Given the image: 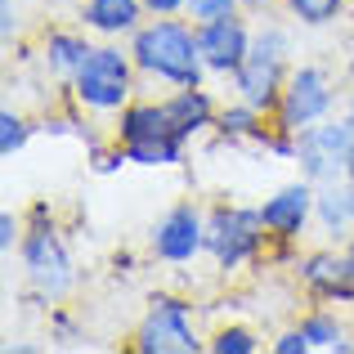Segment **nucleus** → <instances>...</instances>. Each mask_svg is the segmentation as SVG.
I'll return each mask as SVG.
<instances>
[{
    "label": "nucleus",
    "mask_w": 354,
    "mask_h": 354,
    "mask_svg": "<svg viewBox=\"0 0 354 354\" xmlns=\"http://www.w3.org/2000/svg\"><path fill=\"white\" fill-rule=\"evenodd\" d=\"M139 350L144 354H193L198 337L189 328V305L180 301H157L139 328Z\"/></svg>",
    "instance_id": "1a4fd4ad"
},
{
    "label": "nucleus",
    "mask_w": 354,
    "mask_h": 354,
    "mask_svg": "<svg viewBox=\"0 0 354 354\" xmlns=\"http://www.w3.org/2000/svg\"><path fill=\"white\" fill-rule=\"evenodd\" d=\"M130 54H135V63L144 72L171 81V86H198L202 68H207L198 36H193L189 27L171 23V18H162V23H153V27H139Z\"/></svg>",
    "instance_id": "f03ea898"
},
{
    "label": "nucleus",
    "mask_w": 354,
    "mask_h": 354,
    "mask_svg": "<svg viewBox=\"0 0 354 354\" xmlns=\"http://www.w3.org/2000/svg\"><path fill=\"white\" fill-rule=\"evenodd\" d=\"M283 54H287V36L283 32H265L256 45H251L247 63L234 72L242 104H251L256 113L278 108V99H283Z\"/></svg>",
    "instance_id": "20e7f679"
},
{
    "label": "nucleus",
    "mask_w": 354,
    "mask_h": 354,
    "mask_svg": "<svg viewBox=\"0 0 354 354\" xmlns=\"http://www.w3.org/2000/svg\"><path fill=\"white\" fill-rule=\"evenodd\" d=\"M144 9V0H90L86 5V23L95 32H130Z\"/></svg>",
    "instance_id": "4468645a"
},
{
    "label": "nucleus",
    "mask_w": 354,
    "mask_h": 354,
    "mask_svg": "<svg viewBox=\"0 0 354 354\" xmlns=\"http://www.w3.org/2000/svg\"><path fill=\"white\" fill-rule=\"evenodd\" d=\"M332 108V90L328 77L319 68H296L283 86V99H278V117H283V130H305L314 121H323Z\"/></svg>",
    "instance_id": "0eeeda50"
},
{
    "label": "nucleus",
    "mask_w": 354,
    "mask_h": 354,
    "mask_svg": "<svg viewBox=\"0 0 354 354\" xmlns=\"http://www.w3.org/2000/svg\"><path fill=\"white\" fill-rule=\"evenodd\" d=\"M14 238H18V225H14V216H0V251H14Z\"/></svg>",
    "instance_id": "b1692460"
},
{
    "label": "nucleus",
    "mask_w": 354,
    "mask_h": 354,
    "mask_svg": "<svg viewBox=\"0 0 354 354\" xmlns=\"http://www.w3.org/2000/svg\"><path fill=\"white\" fill-rule=\"evenodd\" d=\"M211 350L216 354H256V337H251L247 328H229L211 341Z\"/></svg>",
    "instance_id": "aec40b11"
},
{
    "label": "nucleus",
    "mask_w": 354,
    "mask_h": 354,
    "mask_svg": "<svg viewBox=\"0 0 354 354\" xmlns=\"http://www.w3.org/2000/svg\"><path fill=\"white\" fill-rule=\"evenodd\" d=\"M260 211H242V207H220L216 216L207 220V247L211 256L225 269H238L247 256H256L260 247Z\"/></svg>",
    "instance_id": "423d86ee"
},
{
    "label": "nucleus",
    "mask_w": 354,
    "mask_h": 354,
    "mask_svg": "<svg viewBox=\"0 0 354 354\" xmlns=\"http://www.w3.org/2000/svg\"><path fill=\"white\" fill-rule=\"evenodd\" d=\"M202 247H207V225H202V216L193 207H175L171 216L153 229V251L162 260H175V265H180V260H193Z\"/></svg>",
    "instance_id": "9b49d317"
},
{
    "label": "nucleus",
    "mask_w": 354,
    "mask_h": 354,
    "mask_svg": "<svg viewBox=\"0 0 354 354\" xmlns=\"http://www.w3.org/2000/svg\"><path fill=\"white\" fill-rule=\"evenodd\" d=\"M198 45H202V63L211 72H238L251 54V41H247V27L238 23L234 14L229 18H216V23H202L198 27Z\"/></svg>",
    "instance_id": "9d476101"
},
{
    "label": "nucleus",
    "mask_w": 354,
    "mask_h": 354,
    "mask_svg": "<svg viewBox=\"0 0 354 354\" xmlns=\"http://www.w3.org/2000/svg\"><path fill=\"white\" fill-rule=\"evenodd\" d=\"M242 5H269V0H242Z\"/></svg>",
    "instance_id": "a878e982"
},
{
    "label": "nucleus",
    "mask_w": 354,
    "mask_h": 354,
    "mask_svg": "<svg viewBox=\"0 0 354 354\" xmlns=\"http://www.w3.org/2000/svg\"><path fill=\"white\" fill-rule=\"evenodd\" d=\"M292 5V14L301 18V23H310V27H323V23H332V18L341 14V0H287Z\"/></svg>",
    "instance_id": "a211bd4d"
},
{
    "label": "nucleus",
    "mask_w": 354,
    "mask_h": 354,
    "mask_svg": "<svg viewBox=\"0 0 354 354\" xmlns=\"http://www.w3.org/2000/svg\"><path fill=\"white\" fill-rule=\"evenodd\" d=\"M314 207H319V202H314L310 184H287V189H278L274 198L260 207V220H265L269 234L292 238V234H301V225L310 220V211H314Z\"/></svg>",
    "instance_id": "f8f14e48"
},
{
    "label": "nucleus",
    "mask_w": 354,
    "mask_h": 354,
    "mask_svg": "<svg viewBox=\"0 0 354 354\" xmlns=\"http://www.w3.org/2000/svg\"><path fill=\"white\" fill-rule=\"evenodd\" d=\"M274 350H278V354H305V350H310V341H305V332L296 328V332H287V337H278Z\"/></svg>",
    "instance_id": "5701e85b"
},
{
    "label": "nucleus",
    "mask_w": 354,
    "mask_h": 354,
    "mask_svg": "<svg viewBox=\"0 0 354 354\" xmlns=\"http://www.w3.org/2000/svg\"><path fill=\"white\" fill-rule=\"evenodd\" d=\"M234 5H238V0H189L184 9H189L198 23H216V18H229V14H234Z\"/></svg>",
    "instance_id": "412c9836"
},
{
    "label": "nucleus",
    "mask_w": 354,
    "mask_h": 354,
    "mask_svg": "<svg viewBox=\"0 0 354 354\" xmlns=\"http://www.w3.org/2000/svg\"><path fill=\"white\" fill-rule=\"evenodd\" d=\"M301 332H305V341H310V350H350L346 332H341V323L332 319V314H314V319H305Z\"/></svg>",
    "instance_id": "dca6fc26"
},
{
    "label": "nucleus",
    "mask_w": 354,
    "mask_h": 354,
    "mask_svg": "<svg viewBox=\"0 0 354 354\" xmlns=\"http://www.w3.org/2000/svg\"><path fill=\"white\" fill-rule=\"evenodd\" d=\"M23 265L41 296H63L72 287V260L54 229H32V238L23 242Z\"/></svg>",
    "instance_id": "6e6552de"
},
{
    "label": "nucleus",
    "mask_w": 354,
    "mask_h": 354,
    "mask_svg": "<svg viewBox=\"0 0 354 354\" xmlns=\"http://www.w3.org/2000/svg\"><path fill=\"white\" fill-rule=\"evenodd\" d=\"M90 50H95V45H86L81 36H50V63L63 77H77V68L86 63Z\"/></svg>",
    "instance_id": "f3484780"
},
{
    "label": "nucleus",
    "mask_w": 354,
    "mask_h": 354,
    "mask_svg": "<svg viewBox=\"0 0 354 354\" xmlns=\"http://www.w3.org/2000/svg\"><path fill=\"white\" fill-rule=\"evenodd\" d=\"M72 86H77V99L90 108H121L130 95V63L126 54L113 50V45H99V50L86 54V63L77 68V77H72Z\"/></svg>",
    "instance_id": "39448f33"
},
{
    "label": "nucleus",
    "mask_w": 354,
    "mask_h": 354,
    "mask_svg": "<svg viewBox=\"0 0 354 354\" xmlns=\"http://www.w3.org/2000/svg\"><path fill=\"white\" fill-rule=\"evenodd\" d=\"M301 274L314 292L337 296V301H354V242L341 256H328V251H323V256H310L301 265Z\"/></svg>",
    "instance_id": "ddd939ff"
},
{
    "label": "nucleus",
    "mask_w": 354,
    "mask_h": 354,
    "mask_svg": "<svg viewBox=\"0 0 354 354\" xmlns=\"http://www.w3.org/2000/svg\"><path fill=\"white\" fill-rule=\"evenodd\" d=\"M220 130H225V135H251V130H256V108L242 104L234 113H225L220 117Z\"/></svg>",
    "instance_id": "4be33fe9"
},
{
    "label": "nucleus",
    "mask_w": 354,
    "mask_h": 354,
    "mask_svg": "<svg viewBox=\"0 0 354 354\" xmlns=\"http://www.w3.org/2000/svg\"><path fill=\"white\" fill-rule=\"evenodd\" d=\"M180 5H189V0H144V9H153V14H175Z\"/></svg>",
    "instance_id": "393cba45"
},
{
    "label": "nucleus",
    "mask_w": 354,
    "mask_h": 354,
    "mask_svg": "<svg viewBox=\"0 0 354 354\" xmlns=\"http://www.w3.org/2000/svg\"><path fill=\"white\" fill-rule=\"evenodd\" d=\"M296 157L301 171L319 184L354 180V121H323L296 130Z\"/></svg>",
    "instance_id": "7ed1b4c3"
},
{
    "label": "nucleus",
    "mask_w": 354,
    "mask_h": 354,
    "mask_svg": "<svg viewBox=\"0 0 354 354\" xmlns=\"http://www.w3.org/2000/svg\"><path fill=\"white\" fill-rule=\"evenodd\" d=\"M211 126V99L198 86H180L166 104H139L121 117V157L139 166H175L184 139Z\"/></svg>",
    "instance_id": "f257e3e1"
},
{
    "label": "nucleus",
    "mask_w": 354,
    "mask_h": 354,
    "mask_svg": "<svg viewBox=\"0 0 354 354\" xmlns=\"http://www.w3.org/2000/svg\"><path fill=\"white\" fill-rule=\"evenodd\" d=\"M350 72H354V59H350Z\"/></svg>",
    "instance_id": "cd10ccee"
},
{
    "label": "nucleus",
    "mask_w": 354,
    "mask_h": 354,
    "mask_svg": "<svg viewBox=\"0 0 354 354\" xmlns=\"http://www.w3.org/2000/svg\"><path fill=\"white\" fill-rule=\"evenodd\" d=\"M350 121H354V99H350Z\"/></svg>",
    "instance_id": "bb28decb"
},
{
    "label": "nucleus",
    "mask_w": 354,
    "mask_h": 354,
    "mask_svg": "<svg viewBox=\"0 0 354 354\" xmlns=\"http://www.w3.org/2000/svg\"><path fill=\"white\" fill-rule=\"evenodd\" d=\"M23 139H27L23 117H14V113L5 108V113H0V153H5V157H14L18 148H23Z\"/></svg>",
    "instance_id": "6ab92c4d"
},
{
    "label": "nucleus",
    "mask_w": 354,
    "mask_h": 354,
    "mask_svg": "<svg viewBox=\"0 0 354 354\" xmlns=\"http://www.w3.org/2000/svg\"><path fill=\"white\" fill-rule=\"evenodd\" d=\"M314 202H319V220L328 229H346L354 220V180H332Z\"/></svg>",
    "instance_id": "2eb2a0df"
}]
</instances>
